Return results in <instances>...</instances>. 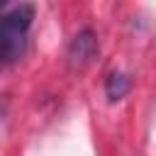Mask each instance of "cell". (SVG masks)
<instances>
[{
  "instance_id": "obj_1",
  "label": "cell",
  "mask_w": 156,
  "mask_h": 156,
  "mask_svg": "<svg viewBox=\"0 0 156 156\" xmlns=\"http://www.w3.org/2000/svg\"><path fill=\"white\" fill-rule=\"evenodd\" d=\"M32 22H34L32 5H20L0 17V71L12 66L22 56Z\"/></svg>"
},
{
  "instance_id": "obj_2",
  "label": "cell",
  "mask_w": 156,
  "mask_h": 156,
  "mask_svg": "<svg viewBox=\"0 0 156 156\" xmlns=\"http://www.w3.org/2000/svg\"><path fill=\"white\" fill-rule=\"evenodd\" d=\"M98 56V37L93 29H83L73 37L71 46H68V63L73 68H83L88 66L93 58Z\"/></svg>"
},
{
  "instance_id": "obj_3",
  "label": "cell",
  "mask_w": 156,
  "mask_h": 156,
  "mask_svg": "<svg viewBox=\"0 0 156 156\" xmlns=\"http://www.w3.org/2000/svg\"><path fill=\"white\" fill-rule=\"evenodd\" d=\"M129 88H132L129 76H127V73H119V71H112V73L107 76V80H105V93H107V98H110L112 102L122 100V98L129 93Z\"/></svg>"
},
{
  "instance_id": "obj_4",
  "label": "cell",
  "mask_w": 156,
  "mask_h": 156,
  "mask_svg": "<svg viewBox=\"0 0 156 156\" xmlns=\"http://www.w3.org/2000/svg\"><path fill=\"white\" fill-rule=\"evenodd\" d=\"M5 2H7V0H0V7H2V5H5Z\"/></svg>"
}]
</instances>
